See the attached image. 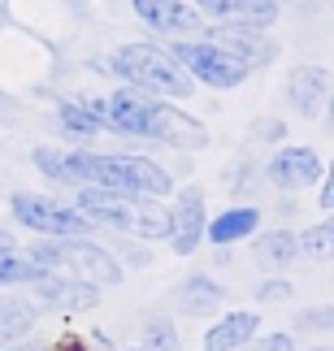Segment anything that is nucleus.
Returning a JSON list of instances; mask_svg holds the SVG:
<instances>
[{"label":"nucleus","mask_w":334,"mask_h":351,"mask_svg":"<svg viewBox=\"0 0 334 351\" xmlns=\"http://www.w3.org/2000/svg\"><path fill=\"white\" fill-rule=\"evenodd\" d=\"M35 261L39 265H65L74 278H87L96 287H117L122 282V269L104 247L87 239H70V234H57V243H39L35 247Z\"/></svg>","instance_id":"obj_5"},{"label":"nucleus","mask_w":334,"mask_h":351,"mask_svg":"<svg viewBox=\"0 0 334 351\" xmlns=\"http://www.w3.org/2000/svg\"><path fill=\"white\" fill-rule=\"evenodd\" d=\"M296 252H300V239L296 234H287V230H274V234H261L257 239V261L265 269H283L296 261Z\"/></svg>","instance_id":"obj_18"},{"label":"nucleus","mask_w":334,"mask_h":351,"mask_svg":"<svg viewBox=\"0 0 334 351\" xmlns=\"http://www.w3.org/2000/svg\"><path fill=\"white\" fill-rule=\"evenodd\" d=\"M313 351H330V347H313Z\"/></svg>","instance_id":"obj_33"},{"label":"nucleus","mask_w":334,"mask_h":351,"mask_svg":"<svg viewBox=\"0 0 334 351\" xmlns=\"http://www.w3.org/2000/svg\"><path fill=\"white\" fill-rule=\"evenodd\" d=\"M0 247H9V239H5V234H0Z\"/></svg>","instance_id":"obj_30"},{"label":"nucleus","mask_w":334,"mask_h":351,"mask_svg":"<svg viewBox=\"0 0 334 351\" xmlns=\"http://www.w3.org/2000/svg\"><path fill=\"white\" fill-rule=\"evenodd\" d=\"M83 104L109 130H122V134H139V139H156L169 147H204L208 143V130L195 117L178 113L165 100L143 96V87H126L109 100H83Z\"/></svg>","instance_id":"obj_2"},{"label":"nucleus","mask_w":334,"mask_h":351,"mask_svg":"<svg viewBox=\"0 0 334 351\" xmlns=\"http://www.w3.org/2000/svg\"><path fill=\"white\" fill-rule=\"evenodd\" d=\"M13 217L31 226L35 234H91L96 230L91 217H83L78 208L52 204V199H39V195H13Z\"/></svg>","instance_id":"obj_7"},{"label":"nucleus","mask_w":334,"mask_h":351,"mask_svg":"<svg viewBox=\"0 0 334 351\" xmlns=\"http://www.w3.org/2000/svg\"><path fill=\"white\" fill-rule=\"evenodd\" d=\"M109 70L122 74L130 87L161 91V96H174V100H187V96L195 91V78L187 74V65L174 57V52L156 48V44H126V48L113 57Z\"/></svg>","instance_id":"obj_4"},{"label":"nucleus","mask_w":334,"mask_h":351,"mask_svg":"<svg viewBox=\"0 0 334 351\" xmlns=\"http://www.w3.org/2000/svg\"><path fill=\"white\" fill-rule=\"evenodd\" d=\"M48 351H87V343L78 339V334H65V339H57V343H52Z\"/></svg>","instance_id":"obj_28"},{"label":"nucleus","mask_w":334,"mask_h":351,"mask_svg":"<svg viewBox=\"0 0 334 351\" xmlns=\"http://www.w3.org/2000/svg\"><path fill=\"white\" fill-rule=\"evenodd\" d=\"M44 300L61 304V308H74V313H87V308H96L100 291H96V282H48Z\"/></svg>","instance_id":"obj_17"},{"label":"nucleus","mask_w":334,"mask_h":351,"mask_svg":"<svg viewBox=\"0 0 334 351\" xmlns=\"http://www.w3.org/2000/svg\"><path fill=\"white\" fill-rule=\"evenodd\" d=\"M257 134H261V139H283L287 126H283V121H274V117H265V121H257Z\"/></svg>","instance_id":"obj_27"},{"label":"nucleus","mask_w":334,"mask_h":351,"mask_svg":"<svg viewBox=\"0 0 334 351\" xmlns=\"http://www.w3.org/2000/svg\"><path fill=\"white\" fill-rule=\"evenodd\" d=\"M91 226H109L122 234H139V239H169V213L148 199L143 191H109V186H83L74 204Z\"/></svg>","instance_id":"obj_3"},{"label":"nucleus","mask_w":334,"mask_h":351,"mask_svg":"<svg viewBox=\"0 0 334 351\" xmlns=\"http://www.w3.org/2000/svg\"><path fill=\"white\" fill-rule=\"evenodd\" d=\"M178 304H182V313H191V317L213 313V308L222 304V287H217V282H208L204 274H195V278H187L182 287H178Z\"/></svg>","instance_id":"obj_16"},{"label":"nucleus","mask_w":334,"mask_h":351,"mask_svg":"<svg viewBox=\"0 0 334 351\" xmlns=\"http://www.w3.org/2000/svg\"><path fill=\"white\" fill-rule=\"evenodd\" d=\"M326 87H330V78H326V70H317V65H304V70L291 74L287 91H291V104H296V113H304V117H317V113H322Z\"/></svg>","instance_id":"obj_13"},{"label":"nucleus","mask_w":334,"mask_h":351,"mask_svg":"<svg viewBox=\"0 0 334 351\" xmlns=\"http://www.w3.org/2000/svg\"><path fill=\"white\" fill-rule=\"evenodd\" d=\"M200 239H204V195L195 186H187L169 213V243L178 256H191L200 247Z\"/></svg>","instance_id":"obj_8"},{"label":"nucleus","mask_w":334,"mask_h":351,"mask_svg":"<svg viewBox=\"0 0 334 351\" xmlns=\"http://www.w3.org/2000/svg\"><path fill=\"white\" fill-rule=\"evenodd\" d=\"M300 330H330L334 326V308H313V313H296Z\"/></svg>","instance_id":"obj_24"},{"label":"nucleus","mask_w":334,"mask_h":351,"mask_svg":"<svg viewBox=\"0 0 334 351\" xmlns=\"http://www.w3.org/2000/svg\"><path fill=\"white\" fill-rule=\"evenodd\" d=\"M257 226H261V213L257 208H230V213H222V217H213L204 226V234L213 243H235V239H243V234H257Z\"/></svg>","instance_id":"obj_15"},{"label":"nucleus","mask_w":334,"mask_h":351,"mask_svg":"<svg viewBox=\"0 0 334 351\" xmlns=\"http://www.w3.org/2000/svg\"><path fill=\"white\" fill-rule=\"evenodd\" d=\"M330 126H334V104H330Z\"/></svg>","instance_id":"obj_31"},{"label":"nucleus","mask_w":334,"mask_h":351,"mask_svg":"<svg viewBox=\"0 0 334 351\" xmlns=\"http://www.w3.org/2000/svg\"><path fill=\"white\" fill-rule=\"evenodd\" d=\"M35 165L57 182L78 186H109V191H143L169 195L174 178L148 156H109V152H61V147H35Z\"/></svg>","instance_id":"obj_1"},{"label":"nucleus","mask_w":334,"mask_h":351,"mask_svg":"<svg viewBox=\"0 0 334 351\" xmlns=\"http://www.w3.org/2000/svg\"><path fill=\"white\" fill-rule=\"evenodd\" d=\"M135 5V13L148 26H156V31L165 35H195V31H208L204 18L187 5V0H130Z\"/></svg>","instance_id":"obj_9"},{"label":"nucleus","mask_w":334,"mask_h":351,"mask_svg":"<svg viewBox=\"0 0 334 351\" xmlns=\"http://www.w3.org/2000/svg\"><path fill=\"white\" fill-rule=\"evenodd\" d=\"M35 326V308L22 300H0V343L5 339H22Z\"/></svg>","instance_id":"obj_19"},{"label":"nucleus","mask_w":334,"mask_h":351,"mask_svg":"<svg viewBox=\"0 0 334 351\" xmlns=\"http://www.w3.org/2000/svg\"><path fill=\"white\" fill-rule=\"evenodd\" d=\"M248 351H296V343L287 339V334H270V339H261V343H252Z\"/></svg>","instance_id":"obj_25"},{"label":"nucleus","mask_w":334,"mask_h":351,"mask_svg":"<svg viewBox=\"0 0 334 351\" xmlns=\"http://www.w3.org/2000/svg\"><path fill=\"white\" fill-rule=\"evenodd\" d=\"M148 351H178V334L169 321H152L148 326Z\"/></svg>","instance_id":"obj_23"},{"label":"nucleus","mask_w":334,"mask_h":351,"mask_svg":"<svg viewBox=\"0 0 334 351\" xmlns=\"http://www.w3.org/2000/svg\"><path fill=\"white\" fill-rule=\"evenodd\" d=\"M322 178V160H317L313 147H283L270 160V182L283 186V191H304Z\"/></svg>","instance_id":"obj_10"},{"label":"nucleus","mask_w":334,"mask_h":351,"mask_svg":"<svg viewBox=\"0 0 334 351\" xmlns=\"http://www.w3.org/2000/svg\"><path fill=\"white\" fill-rule=\"evenodd\" d=\"M261 300H265V304L291 300V287H287V282H265V287H261Z\"/></svg>","instance_id":"obj_26"},{"label":"nucleus","mask_w":334,"mask_h":351,"mask_svg":"<svg viewBox=\"0 0 334 351\" xmlns=\"http://www.w3.org/2000/svg\"><path fill=\"white\" fill-rule=\"evenodd\" d=\"M61 121H65V126H74L78 134H100L104 130V121L91 113L87 104H61Z\"/></svg>","instance_id":"obj_22"},{"label":"nucleus","mask_w":334,"mask_h":351,"mask_svg":"<svg viewBox=\"0 0 334 351\" xmlns=\"http://www.w3.org/2000/svg\"><path fill=\"white\" fill-rule=\"evenodd\" d=\"M257 326H261L257 313H230V317H222L217 326L208 330L204 351H239L252 334H257Z\"/></svg>","instance_id":"obj_14"},{"label":"nucleus","mask_w":334,"mask_h":351,"mask_svg":"<svg viewBox=\"0 0 334 351\" xmlns=\"http://www.w3.org/2000/svg\"><path fill=\"white\" fill-rule=\"evenodd\" d=\"M300 252L309 256V261H330L334 256V221H322V226H313V230H304Z\"/></svg>","instance_id":"obj_21"},{"label":"nucleus","mask_w":334,"mask_h":351,"mask_svg":"<svg viewBox=\"0 0 334 351\" xmlns=\"http://www.w3.org/2000/svg\"><path fill=\"white\" fill-rule=\"evenodd\" d=\"M39 278H44L39 261H26V256H18L13 247H0V287H13V282H39Z\"/></svg>","instance_id":"obj_20"},{"label":"nucleus","mask_w":334,"mask_h":351,"mask_svg":"<svg viewBox=\"0 0 334 351\" xmlns=\"http://www.w3.org/2000/svg\"><path fill=\"white\" fill-rule=\"evenodd\" d=\"M213 18H230V22H248V26H270L278 18V0H195Z\"/></svg>","instance_id":"obj_12"},{"label":"nucleus","mask_w":334,"mask_h":351,"mask_svg":"<svg viewBox=\"0 0 334 351\" xmlns=\"http://www.w3.org/2000/svg\"><path fill=\"white\" fill-rule=\"evenodd\" d=\"M13 351H31V347H13Z\"/></svg>","instance_id":"obj_32"},{"label":"nucleus","mask_w":334,"mask_h":351,"mask_svg":"<svg viewBox=\"0 0 334 351\" xmlns=\"http://www.w3.org/2000/svg\"><path fill=\"white\" fill-rule=\"evenodd\" d=\"M322 204L334 208V160H330V173H326V186H322Z\"/></svg>","instance_id":"obj_29"},{"label":"nucleus","mask_w":334,"mask_h":351,"mask_svg":"<svg viewBox=\"0 0 334 351\" xmlns=\"http://www.w3.org/2000/svg\"><path fill=\"white\" fill-rule=\"evenodd\" d=\"M174 57H178L187 65V74L200 78V83H208V87H239L243 78L252 74V65L243 57H235V52H226L222 44H174Z\"/></svg>","instance_id":"obj_6"},{"label":"nucleus","mask_w":334,"mask_h":351,"mask_svg":"<svg viewBox=\"0 0 334 351\" xmlns=\"http://www.w3.org/2000/svg\"><path fill=\"white\" fill-rule=\"evenodd\" d=\"M213 44H222L226 52L243 57L248 65H270L278 57V44L261 35V26H248V22H235V26H213Z\"/></svg>","instance_id":"obj_11"}]
</instances>
